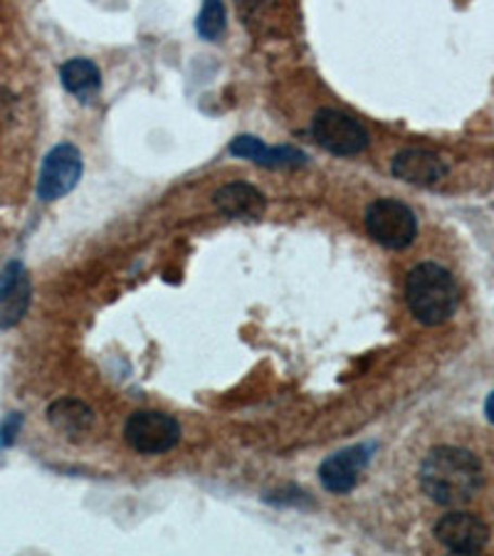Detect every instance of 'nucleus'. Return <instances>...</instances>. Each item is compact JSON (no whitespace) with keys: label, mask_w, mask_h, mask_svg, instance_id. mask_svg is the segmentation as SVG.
Listing matches in <instances>:
<instances>
[{"label":"nucleus","mask_w":494,"mask_h":556,"mask_svg":"<svg viewBox=\"0 0 494 556\" xmlns=\"http://www.w3.org/2000/svg\"><path fill=\"white\" fill-rule=\"evenodd\" d=\"M484 482L482 463L470 451L433 447L420 465V488L443 507H460L478 497Z\"/></svg>","instance_id":"1"},{"label":"nucleus","mask_w":494,"mask_h":556,"mask_svg":"<svg viewBox=\"0 0 494 556\" xmlns=\"http://www.w3.org/2000/svg\"><path fill=\"white\" fill-rule=\"evenodd\" d=\"M406 302L420 325L438 327L455 314L460 304V290L445 267L423 263L408 273Z\"/></svg>","instance_id":"2"},{"label":"nucleus","mask_w":494,"mask_h":556,"mask_svg":"<svg viewBox=\"0 0 494 556\" xmlns=\"http://www.w3.org/2000/svg\"><path fill=\"white\" fill-rule=\"evenodd\" d=\"M366 230L376 243L389 250L408 248L418 236V220L406 203L379 199L368 205Z\"/></svg>","instance_id":"3"},{"label":"nucleus","mask_w":494,"mask_h":556,"mask_svg":"<svg viewBox=\"0 0 494 556\" xmlns=\"http://www.w3.org/2000/svg\"><path fill=\"white\" fill-rule=\"evenodd\" d=\"M312 134L321 149L337 156H356L368 149V131L354 116L337 110H319L312 119Z\"/></svg>","instance_id":"4"},{"label":"nucleus","mask_w":494,"mask_h":556,"mask_svg":"<svg viewBox=\"0 0 494 556\" xmlns=\"http://www.w3.org/2000/svg\"><path fill=\"white\" fill-rule=\"evenodd\" d=\"M124 435L137 453L161 455L181 441V426L176 418L159 414V410H139L127 420Z\"/></svg>","instance_id":"5"},{"label":"nucleus","mask_w":494,"mask_h":556,"mask_svg":"<svg viewBox=\"0 0 494 556\" xmlns=\"http://www.w3.org/2000/svg\"><path fill=\"white\" fill-rule=\"evenodd\" d=\"M83 154L72 143H60L42 161L38 195L42 201H58L67 195L83 178Z\"/></svg>","instance_id":"6"},{"label":"nucleus","mask_w":494,"mask_h":556,"mask_svg":"<svg viewBox=\"0 0 494 556\" xmlns=\"http://www.w3.org/2000/svg\"><path fill=\"white\" fill-rule=\"evenodd\" d=\"M435 540L453 554H478L490 542V527L470 513H451L435 525Z\"/></svg>","instance_id":"7"},{"label":"nucleus","mask_w":494,"mask_h":556,"mask_svg":"<svg viewBox=\"0 0 494 556\" xmlns=\"http://www.w3.org/2000/svg\"><path fill=\"white\" fill-rule=\"evenodd\" d=\"M368 460H371V447L368 445H354L349 451L327 457L319 468L321 485H325V490L334 492V495H346V492L356 488Z\"/></svg>","instance_id":"8"},{"label":"nucleus","mask_w":494,"mask_h":556,"mask_svg":"<svg viewBox=\"0 0 494 556\" xmlns=\"http://www.w3.org/2000/svg\"><path fill=\"white\" fill-rule=\"evenodd\" d=\"M33 287L23 263L5 265L0 273V331L15 327L30 307Z\"/></svg>","instance_id":"9"},{"label":"nucleus","mask_w":494,"mask_h":556,"mask_svg":"<svg viewBox=\"0 0 494 556\" xmlns=\"http://www.w3.org/2000/svg\"><path fill=\"white\" fill-rule=\"evenodd\" d=\"M391 172L395 178L413 186H435L447 176V164L433 151L408 149L393 159Z\"/></svg>","instance_id":"10"},{"label":"nucleus","mask_w":494,"mask_h":556,"mask_svg":"<svg viewBox=\"0 0 494 556\" xmlns=\"http://www.w3.org/2000/svg\"><path fill=\"white\" fill-rule=\"evenodd\" d=\"M213 203L226 218L236 220H255L267 208L265 195L250 184H228L218 188L213 195Z\"/></svg>","instance_id":"11"},{"label":"nucleus","mask_w":494,"mask_h":556,"mask_svg":"<svg viewBox=\"0 0 494 556\" xmlns=\"http://www.w3.org/2000/svg\"><path fill=\"white\" fill-rule=\"evenodd\" d=\"M230 154L255 161L259 166H304L307 156L292 147H267L257 137H238L230 143Z\"/></svg>","instance_id":"12"},{"label":"nucleus","mask_w":494,"mask_h":556,"mask_svg":"<svg viewBox=\"0 0 494 556\" xmlns=\"http://www.w3.org/2000/svg\"><path fill=\"white\" fill-rule=\"evenodd\" d=\"M48 420L60 435L67 438V441H79V438H85L87 430L92 428L94 414L83 401L60 399L55 403H50Z\"/></svg>","instance_id":"13"},{"label":"nucleus","mask_w":494,"mask_h":556,"mask_svg":"<svg viewBox=\"0 0 494 556\" xmlns=\"http://www.w3.org/2000/svg\"><path fill=\"white\" fill-rule=\"evenodd\" d=\"M60 79L67 92L72 97H77L79 102H92L99 87H102V72H99L92 60L85 58L67 60L65 65L60 67Z\"/></svg>","instance_id":"14"},{"label":"nucleus","mask_w":494,"mask_h":556,"mask_svg":"<svg viewBox=\"0 0 494 556\" xmlns=\"http://www.w3.org/2000/svg\"><path fill=\"white\" fill-rule=\"evenodd\" d=\"M228 28V15L223 0H203L201 13L195 17V30L205 40H218Z\"/></svg>","instance_id":"15"},{"label":"nucleus","mask_w":494,"mask_h":556,"mask_svg":"<svg viewBox=\"0 0 494 556\" xmlns=\"http://www.w3.org/2000/svg\"><path fill=\"white\" fill-rule=\"evenodd\" d=\"M269 0H238V13L248 28L257 30L259 23L269 21Z\"/></svg>","instance_id":"16"},{"label":"nucleus","mask_w":494,"mask_h":556,"mask_svg":"<svg viewBox=\"0 0 494 556\" xmlns=\"http://www.w3.org/2000/svg\"><path fill=\"white\" fill-rule=\"evenodd\" d=\"M23 426V418L21 414H11L5 420L3 426H0V445H13L17 430Z\"/></svg>","instance_id":"17"},{"label":"nucleus","mask_w":494,"mask_h":556,"mask_svg":"<svg viewBox=\"0 0 494 556\" xmlns=\"http://www.w3.org/2000/svg\"><path fill=\"white\" fill-rule=\"evenodd\" d=\"M484 414H487L490 424H494V391L487 396V403H484Z\"/></svg>","instance_id":"18"}]
</instances>
